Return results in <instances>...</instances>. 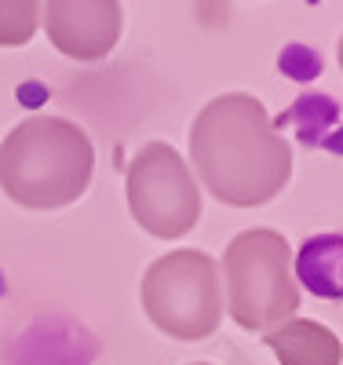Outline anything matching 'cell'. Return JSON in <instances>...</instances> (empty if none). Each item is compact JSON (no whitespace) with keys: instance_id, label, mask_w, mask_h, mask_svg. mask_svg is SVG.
Wrapping results in <instances>:
<instances>
[{"instance_id":"1","label":"cell","mask_w":343,"mask_h":365,"mask_svg":"<svg viewBox=\"0 0 343 365\" xmlns=\"http://www.w3.org/2000/svg\"><path fill=\"white\" fill-rule=\"evenodd\" d=\"M190 161L201 187L230 208H260L292 179V146L248 91L215 96L190 125Z\"/></svg>"},{"instance_id":"2","label":"cell","mask_w":343,"mask_h":365,"mask_svg":"<svg viewBox=\"0 0 343 365\" xmlns=\"http://www.w3.org/2000/svg\"><path fill=\"white\" fill-rule=\"evenodd\" d=\"M91 175L96 146L66 117H26L0 143V190L22 208H66L88 190Z\"/></svg>"},{"instance_id":"3","label":"cell","mask_w":343,"mask_h":365,"mask_svg":"<svg viewBox=\"0 0 343 365\" xmlns=\"http://www.w3.org/2000/svg\"><path fill=\"white\" fill-rule=\"evenodd\" d=\"M223 311L245 332H270L296 318L300 285L292 278L289 241L277 230H241L223 249Z\"/></svg>"},{"instance_id":"4","label":"cell","mask_w":343,"mask_h":365,"mask_svg":"<svg viewBox=\"0 0 343 365\" xmlns=\"http://www.w3.org/2000/svg\"><path fill=\"white\" fill-rule=\"evenodd\" d=\"M139 299L165 336L183 344L208 340L223 322L220 263L201 249H175L146 267Z\"/></svg>"},{"instance_id":"5","label":"cell","mask_w":343,"mask_h":365,"mask_svg":"<svg viewBox=\"0 0 343 365\" xmlns=\"http://www.w3.org/2000/svg\"><path fill=\"white\" fill-rule=\"evenodd\" d=\"M132 220L161 241L186 237L201 220V187L168 143H146L128 165Z\"/></svg>"},{"instance_id":"6","label":"cell","mask_w":343,"mask_h":365,"mask_svg":"<svg viewBox=\"0 0 343 365\" xmlns=\"http://www.w3.org/2000/svg\"><path fill=\"white\" fill-rule=\"evenodd\" d=\"M41 19L48 41L77 63H99L121 41L117 0H51L41 4Z\"/></svg>"},{"instance_id":"7","label":"cell","mask_w":343,"mask_h":365,"mask_svg":"<svg viewBox=\"0 0 343 365\" xmlns=\"http://www.w3.org/2000/svg\"><path fill=\"white\" fill-rule=\"evenodd\" d=\"M263 344L274 351L277 365H343V344L339 336L310 318H289L277 329H270Z\"/></svg>"},{"instance_id":"8","label":"cell","mask_w":343,"mask_h":365,"mask_svg":"<svg viewBox=\"0 0 343 365\" xmlns=\"http://www.w3.org/2000/svg\"><path fill=\"white\" fill-rule=\"evenodd\" d=\"M292 278L322 299H343V234L307 237L296 252Z\"/></svg>"},{"instance_id":"9","label":"cell","mask_w":343,"mask_h":365,"mask_svg":"<svg viewBox=\"0 0 343 365\" xmlns=\"http://www.w3.org/2000/svg\"><path fill=\"white\" fill-rule=\"evenodd\" d=\"M41 4L34 0H0V48H19L37 34Z\"/></svg>"},{"instance_id":"10","label":"cell","mask_w":343,"mask_h":365,"mask_svg":"<svg viewBox=\"0 0 343 365\" xmlns=\"http://www.w3.org/2000/svg\"><path fill=\"white\" fill-rule=\"evenodd\" d=\"M339 70H343V37H339Z\"/></svg>"},{"instance_id":"11","label":"cell","mask_w":343,"mask_h":365,"mask_svg":"<svg viewBox=\"0 0 343 365\" xmlns=\"http://www.w3.org/2000/svg\"><path fill=\"white\" fill-rule=\"evenodd\" d=\"M194 365H208V361H194Z\"/></svg>"}]
</instances>
